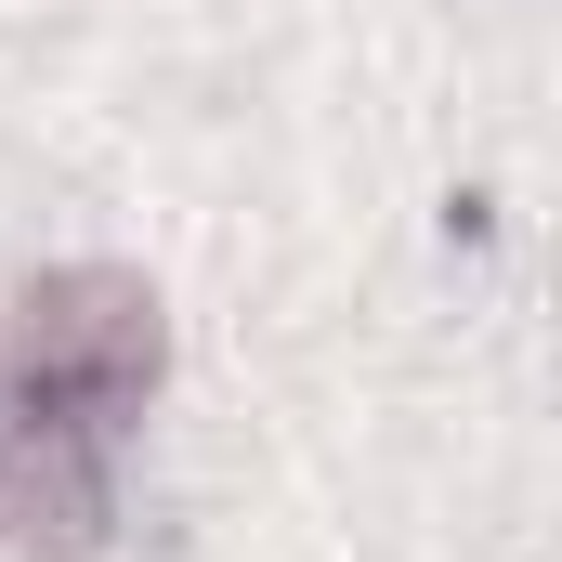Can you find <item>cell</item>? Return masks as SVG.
<instances>
[{"label":"cell","instance_id":"6da1fadb","mask_svg":"<svg viewBox=\"0 0 562 562\" xmlns=\"http://www.w3.org/2000/svg\"><path fill=\"white\" fill-rule=\"evenodd\" d=\"M157 327H144V288L119 276H66L53 301H26V340H13V380L40 419H92L105 393H132Z\"/></svg>","mask_w":562,"mask_h":562}]
</instances>
